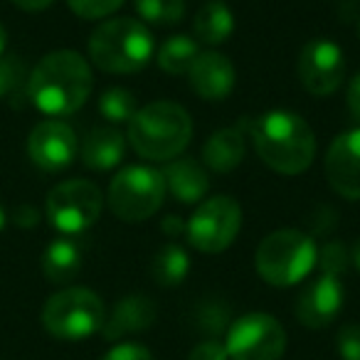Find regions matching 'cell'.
Instances as JSON below:
<instances>
[{
    "label": "cell",
    "mask_w": 360,
    "mask_h": 360,
    "mask_svg": "<svg viewBox=\"0 0 360 360\" xmlns=\"http://www.w3.org/2000/svg\"><path fill=\"white\" fill-rule=\"evenodd\" d=\"M91 94L89 62L75 50L45 55L27 79V96L45 116H70L84 106Z\"/></svg>",
    "instance_id": "6da1fadb"
},
{
    "label": "cell",
    "mask_w": 360,
    "mask_h": 360,
    "mask_svg": "<svg viewBox=\"0 0 360 360\" xmlns=\"http://www.w3.org/2000/svg\"><path fill=\"white\" fill-rule=\"evenodd\" d=\"M255 141L257 155L281 175H299L314 163L316 136L294 111H266L259 119L242 121Z\"/></svg>",
    "instance_id": "7a4b0ae2"
},
{
    "label": "cell",
    "mask_w": 360,
    "mask_h": 360,
    "mask_svg": "<svg viewBox=\"0 0 360 360\" xmlns=\"http://www.w3.org/2000/svg\"><path fill=\"white\" fill-rule=\"evenodd\" d=\"M191 139V114L175 101H153L129 121V143L146 160L178 158Z\"/></svg>",
    "instance_id": "3957f363"
},
{
    "label": "cell",
    "mask_w": 360,
    "mask_h": 360,
    "mask_svg": "<svg viewBox=\"0 0 360 360\" xmlns=\"http://www.w3.org/2000/svg\"><path fill=\"white\" fill-rule=\"evenodd\" d=\"M89 57L101 72L134 75L153 60V35L141 20L114 18L91 32Z\"/></svg>",
    "instance_id": "277c9868"
},
{
    "label": "cell",
    "mask_w": 360,
    "mask_h": 360,
    "mask_svg": "<svg viewBox=\"0 0 360 360\" xmlns=\"http://www.w3.org/2000/svg\"><path fill=\"white\" fill-rule=\"evenodd\" d=\"M314 240L301 230H276L259 242L255 255L257 274L271 286H294L316 266Z\"/></svg>",
    "instance_id": "5b68a950"
},
{
    "label": "cell",
    "mask_w": 360,
    "mask_h": 360,
    "mask_svg": "<svg viewBox=\"0 0 360 360\" xmlns=\"http://www.w3.org/2000/svg\"><path fill=\"white\" fill-rule=\"evenodd\" d=\"M106 321L104 301L84 286H70L52 294L42 306V326L60 340H82L101 330Z\"/></svg>",
    "instance_id": "8992f818"
},
{
    "label": "cell",
    "mask_w": 360,
    "mask_h": 360,
    "mask_svg": "<svg viewBox=\"0 0 360 360\" xmlns=\"http://www.w3.org/2000/svg\"><path fill=\"white\" fill-rule=\"evenodd\" d=\"M165 200L163 173L150 165H126L111 178L106 202L124 222H143L160 210Z\"/></svg>",
    "instance_id": "52a82bcc"
},
{
    "label": "cell",
    "mask_w": 360,
    "mask_h": 360,
    "mask_svg": "<svg viewBox=\"0 0 360 360\" xmlns=\"http://www.w3.org/2000/svg\"><path fill=\"white\" fill-rule=\"evenodd\" d=\"M104 195L91 180H65L47 195L45 215L50 225L65 237L86 232L101 215Z\"/></svg>",
    "instance_id": "ba28073f"
},
{
    "label": "cell",
    "mask_w": 360,
    "mask_h": 360,
    "mask_svg": "<svg viewBox=\"0 0 360 360\" xmlns=\"http://www.w3.org/2000/svg\"><path fill=\"white\" fill-rule=\"evenodd\" d=\"M242 227V207L235 198L230 195H215L205 200L193 217L186 222L188 242L198 252L205 255H217L227 250L240 235Z\"/></svg>",
    "instance_id": "9c48e42d"
},
{
    "label": "cell",
    "mask_w": 360,
    "mask_h": 360,
    "mask_svg": "<svg viewBox=\"0 0 360 360\" xmlns=\"http://www.w3.org/2000/svg\"><path fill=\"white\" fill-rule=\"evenodd\" d=\"M225 348L230 360H281L286 350V330L269 314H247L227 328Z\"/></svg>",
    "instance_id": "30bf717a"
},
{
    "label": "cell",
    "mask_w": 360,
    "mask_h": 360,
    "mask_svg": "<svg viewBox=\"0 0 360 360\" xmlns=\"http://www.w3.org/2000/svg\"><path fill=\"white\" fill-rule=\"evenodd\" d=\"M345 55L335 42L326 37L306 42L299 55V79L314 96H328L343 84Z\"/></svg>",
    "instance_id": "8fae6325"
},
{
    "label": "cell",
    "mask_w": 360,
    "mask_h": 360,
    "mask_svg": "<svg viewBox=\"0 0 360 360\" xmlns=\"http://www.w3.org/2000/svg\"><path fill=\"white\" fill-rule=\"evenodd\" d=\"M77 136L72 126L60 119H47L30 131L27 155L45 173H60L70 168L77 158Z\"/></svg>",
    "instance_id": "7c38bea8"
},
{
    "label": "cell",
    "mask_w": 360,
    "mask_h": 360,
    "mask_svg": "<svg viewBox=\"0 0 360 360\" xmlns=\"http://www.w3.org/2000/svg\"><path fill=\"white\" fill-rule=\"evenodd\" d=\"M326 178L345 200H360V129L345 131L328 146Z\"/></svg>",
    "instance_id": "4fadbf2b"
},
{
    "label": "cell",
    "mask_w": 360,
    "mask_h": 360,
    "mask_svg": "<svg viewBox=\"0 0 360 360\" xmlns=\"http://www.w3.org/2000/svg\"><path fill=\"white\" fill-rule=\"evenodd\" d=\"M340 306H343L340 279L321 274L309 286H304V291L296 299V319L306 328H326L340 314Z\"/></svg>",
    "instance_id": "5bb4252c"
},
{
    "label": "cell",
    "mask_w": 360,
    "mask_h": 360,
    "mask_svg": "<svg viewBox=\"0 0 360 360\" xmlns=\"http://www.w3.org/2000/svg\"><path fill=\"white\" fill-rule=\"evenodd\" d=\"M188 79L200 99L222 101L235 89V67L220 52H200L188 70Z\"/></svg>",
    "instance_id": "9a60e30c"
},
{
    "label": "cell",
    "mask_w": 360,
    "mask_h": 360,
    "mask_svg": "<svg viewBox=\"0 0 360 360\" xmlns=\"http://www.w3.org/2000/svg\"><path fill=\"white\" fill-rule=\"evenodd\" d=\"M155 316H158V309H155L153 299H148V296H143V294L124 296V299L114 306L109 319L104 321L101 333L109 340H119L129 333H141V330L153 326Z\"/></svg>",
    "instance_id": "2e32d148"
},
{
    "label": "cell",
    "mask_w": 360,
    "mask_h": 360,
    "mask_svg": "<svg viewBox=\"0 0 360 360\" xmlns=\"http://www.w3.org/2000/svg\"><path fill=\"white\" fill-rule=\"evenodd\" d=\"M163 173L165 188L170 191V195L178 202H186V205H193V202H200L205 198L207 188H210V180H207V173L195 158H173Z\"/></svg>",
    "instance_id": "e0dca14e"
},
{
    "label": "cell",
    "mask_w": 360,
    "mask_h": 360,
    "mask_svg": "<svg viewBox=\"0 0 360 360\" xmlns=\"http://www.w3.org/2000/svg\"><path fill=\"white\" fill-rule=\"evenodd\" d=\"M245 158V131L242 126L220 129L202 146V160L212 173H232Z\"/></svg>",
    "instance_id": "ac0fdd59"
},
{
    "label": "cell",
    "mask_w": 360,
    "mask_h": 360,
    "mask_svg": "<svg viewBox=\"0 0 360 360\" xmlns=\"http://www.w3.org/2000/svg\"><path fill=\"white\" fill-rule=\"evenodd\" d=\"M126 139L116 129H94L82 143V163L91 170H111L121 163Z\"/></svg>",
    "instance_id": "d6986e66"
},
{
    "label": "cell",
    "mask_w": 360,
    "mask_h": 360,
    "mask_svg": "<svg viewBox=\"0 0 360 360\" xmlns=\"http://www.w3.org/2000/svg\"><path fill=\"white\" fill-rule=\"evenodd\" d=\"M82 269V247L72 237L50 242L42 255V271L52 284H70Z\"/></svg>",
    "instance_id": "ffe728a7"
},
{
    "label": "cell",
    "mask_w": 360,
    "mask_h": 360,
    "mask_svg": "<svg viewBox=\"0 0 360 360\" xmlns=\"http://www.w3.org/2000/svg\"><path fill=\"white\" fill-rule=\"evenodd\" d=\"M193 30H195L198 40L205 45H222L230 40L232 30H235V18L222 0H210L198 11Z\"/></svg>",
    "instance_id": "44dd1931"
},
{
    "label": "cell",
    "mask_w": 360,
    "mask_h": 360,
    "mask_svg": "<svg viewBox=\"0 0 360 360\" xmlns=\"http://www.w3.org/2000/svg\"><path fill=\"white\" fill-rule=\"evenodd\" d=\"M191 271V257L183 247L165 245L155 252L150 262V274L158 286H178Z\"/></svg>",
    "instance_id": "7402d4cb"
},
{
    "label": "cell",
    "mask_w": 360,
    "mask_h": 360,
    "mask_svg": "<svg viewBox=\"0 0 360 360\" xmlns=\"http://www.w3.org/2000/svg\"><path fill=\"white\" fill-rule=\"evenodd\" d=\"M198 55H200V50H198V42L193 37L173 35L160 45L155 62H158V67L163 72L180 77V75H188V70H191V65L195 62Z\"/></svg>",
    "instance_id": "603a6c76"
},
{
    "label": "cell",
    "mask_w": 360,
    "mask_h": 360,
    "mask_svg": "<svg viewBox=\"0 0 360 360\" xmlns=\"http://www.w3.org/2000/svg\"><path fill=\"white\" fill-rule=\"evenodd\" d=\"M99 111L111 124H129L139 111V106H136V96L129 89L111 86L99 96Z\"/></svg>",
    "instance_id": "cb8c5ba5"
},
{
    "label": "cell",
    "mask_w": 360,
    "mask_h": 360,
    "mask_svg": "<svg viewBox=\"0 0 360 360\" xmlns=\"http://www.w3.org/2000/svg\"><path fill=\"white\" fill-rule=\"evenodd\" d=\"M136 13L150 25H178L186 15V0H134Z\"/></svg>",
    "instance_id": "d4e9b609"
},
{
    "label": "cell",
    "mask_w": 360,
    "mask_h": 360,
    "mask_svg": "<svg viewBox=\"0 0 360 360\" xmlns=\"http://www.w3.org/2000/svg\"><path fill=\"white\" fill-rule=\"evenodd\" d=\"M195 323L200 330L217 338V335L230 328V309L225 304H220V301H202L195 311Z\"/></svg>",
    "instance_id": "484cf974"
},
{
    "label": "cell",
    "mask_w": 360,
    "mask_h": 360,
    "mask_svg": "<svg viewBox=\"0 0 360 360\" xmlns=\"http://www.w3.org/2000/svg\"><path fill=\"white\" fill-rule=\"evenodd\" d=\"M348 250H345L343 242H326L319 250V257H316V264H319L321 274L326 276H335L338 279L345 269H348Z\"/></svg>",
    "instance_id": "4316f807"
},
{
    "label": "cell",
    "mask_w": 360,
    "mask_h": 360,
    "mask_svg": "<svg viewBox=\"0 0 360 360\" xmlns=\"http://www.w3.org/2000/svg\"><path fill=\"white\" fill-rule=\"evenodd\" d=\"M22 77H25V65H22L20 57L15 55L0 57V99L11 96L20 86Z\"/></svg>",
    "instance_id": "83f0119b"
},
{
    "label": "cell",
    "mask_w": 360,
    "mask_h": 360,
    "mask_svg": "<svg viewBox=\"0 0 360 360\" xmlns=\"http://www.w3.org/2000/svg\"><path fill=\"white\" fill-rule=\"evenodd\" d=\"M67 6L72 8L75 15L84 18V20H99V18L119 11L124 0H67Z\"/></svg>",
    "instance_id": "f1b7e54d"
},
{
    "label": "cell",
    "mask_w": 360,
    "mask_h": 360,
    "mask_svg": "<svg viewBox=\"0 0 360 360\" xmlns=\"http://www.w3.org/2000/svg\"><path fill=\"white\" fill-rule=\"evenodd\" d=\"M335 348L343 360H360V323H345L335 335Z\"/></svg>",
    "instance_id": "f546056e"
},
{
    "label": "cell",
    "mask_w": 360,
    "mask_h": 360,
    "mask_svg": "<svg viewBox=\"0 0 360 360\" xmlns=\"http://www.w3.org/2000/svg\"><path fill=\"white\" fill-rule=\"evenodd\" d=\"M101 360H153V353L141 343H119L106 350Z\"/></svg>",
    "instance_id": "4dcf8cb0"
},
{
    "label": "cell",
    "mask_w": 360,
    "mask_h": 360,
    "mask_svg": "<svg viewBox=\"0 0 360 360\" xmlns=\"http://www.w3.org/2000/svg\"><path fill=\"white\" fill-rule=\"evenodd\" d=\"M188 360H230V355H227V348L220 338H207V340H200V343L191 350Z\"/></svg>",
    "instance_id": "1f68e13d"
},
{
    "label": "cell",
    "mask_w": 360,
    "mask_h": 360,
    "mask_svg": "<svg viewBox=\"0 0 360 360\" xmlns=\"http://www.w3.org/2000/svg\"><path fill=\"white\" fill-rule=\"evenodd\" d=\"M348 109L355 116V121H360V72L353 77L348 86Z\"/></svg>",
    "instance_id": "d6a6232c"
},
{
    "label": "cell",
    "mask_w": 360,
    "mask_h": 360,
    "mask_svg": "<svg viewBox=\"0 0 360 360\" xmlns=\"http://www.w3.org/2000/svg\"><path fill=\"white\" fill-rule=\"evenodd\" d=\"M163 232H165V235H170V237L186 235V222L180 220V217H175V215L165 217V220H163Z\"/></svg>",
    "instance_id": "836d02e7"
},
{
    "label": "cell",
    "mask_w": 360,
    "mask_h": 360,
    "mask_svg": "<svg viewBox=\"0 0 360 360\" xmlns=\"http://www.w3.org/2000/svg\"><path fill=\"white\" fill-rule=\"evenodd\" d=\"M18 8H22V11L27 13H37V11H45V8H50L55 0H13Z\"/></svg>",
    "instance_id": "e575fe53"
},
{
    "label": "cell",
    "mask_w": 360,
    "mask_h": 360,
    "mask_svg": "<svg viewBox=\"0 0 360 360\" xmlns=\"http://www.w3.org/2000/svg\"><path fill=\"white\" fill-rule=\"evenodd\" d=\"M350 259H353V266L360 271V242L353 247V252H350Z\"/></svg>",
    "instance_id": "d590c367"
},
{
    "label": "cell",
    "mask_w": 360,
    "mask_h": 360,
    "mask_svg": "<svg viewBox=\"0 0 360 360\" xmlns=\"http://www.w3.org/2000/svg\"><path fill=\"white\" fill-rule=\"evenodd\" d=\"M6 45H8V32H6V27H3V22H0V57L6 52Z\"/></svg>",
    "instance_id": "8d00e7d4"
},
{
    "label": "cell",
    "mask_w": 360,
    "mask_h": 360,
    "mask_svg": "<svg viewBox=\"0 0 360 360\" xmlns=\"http://www.w3.org/2000/svg\"><path fill=\"white\" fill-rule=\"evenodd\" d=\"M3 227H6V210L0 207V232H3Z\"/></svg>",
    "instance_id": "74e56055"
}]
</instances>
